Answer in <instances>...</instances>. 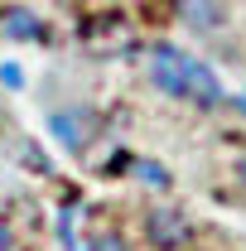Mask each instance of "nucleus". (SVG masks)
I'll return each instance as SVG.
<instances>
[{
  "mask_svg": "<svg viewBox=\"0 0 246 251\" xmlns=\"http://www.w3.org/2000/svg\"><path fill=\"white\" fill-rule=\"evenodd\" d=\"M145 73H150L154 87L164 97H174V101H188V106H198V111H217V106H222V82H217V73L208 63L188 58L184 49H174V44H150Z\"/></svg>",
  "mask_w": 246,
  "mask_h": 251,
  "instance_id": "obj_1",
  "label": "nucleus"
},
{
  "mask_svg": "<svg viewBox=\"0 0 246 251\" xmlns=\"http://www.w3.org/2000/svg\"><path fill=\"white\" fill-rule=\"evenodd\" d=\"M49 130H53V140H58L63 150H87V145H92V116H87L82 106H73V111H49Z\"/></svg>",
  "mask_w": 246,
  "mask_h": 251,
  "instance_id": "obj_2",
  "label": "nucleus"
},
{
  "mask_svg": "<svg viewBox=\"0 0 246 251\" xmlns=\"http://www.w3.org/2000/svg\"><path fill=\"white\" fill-rule=\"evenodd\" d=\"M145 237H150V247H159V251H179L188 242V218L174 213V208H159V213L145 218Z\"/></svg>",
  "mask_w": 246,
  "mask_h": 251,
  "instance_id": "obj_3",
  "label": "nucleus"
},
{
  "mask_svg": "<svg viewBox=\"0 0 246 251\" xmlns=\"http://www.w3.org/2000/svg\"><path fill=\"white\" fill-rule=\"evenodd\" d=\"M0 34L15 39V44H34V39H44V20L29 5H5L0 10Z\"/></svg>",
  "mask_w": 246,
  "mask_h": 251,
  "instance_id": "obj_4",
  "label": "nucleus"
},
{
  "mask_svg": "<svg viewBox=\"0 0 246 251\" xmlns=\"http://www.w3.org/2000/svg\"><path fill=\"white\" fill-rule=\"evenodd\" d=\"M179 15H184V25L198 39H213L217 25H222V5L217 0H179Z\"/></svg>",
  "mask_w": 246,
  "mask_h": 251,
  "instance_id": "obj_5",
  "label": "nucleus"
},
{
  "mask_svg": "<svg viewBox=\"0 0 246 251\" xmlns=\"http://www.w3.org/2000/svg\"><path fill=\"white\" fill-rule=\"evenodd\" d=\"M130 174H135V184H145V188H169L174 179H169V169L159 164V159H135L130 164Z\"/></svg>",
  "mask_w": 246,
  "mask_h": 251,
  "instance_id": "obj_6",
  "label": "nucleus"
},
{
  "mask_svg": "<svg viewBox=\"0 0 246 251\" xmlns=\"http://www.w3.org/2000/svg\"><path fill=\"white\" fill-rule=\"evenodd\" d=\"M92 251H125V242H121V237H97Z\"/></svg>",
  "mask_w": 246,
  "mask_h": 251,
  "instance_id": "obj_7",
  "label": "nucleus"
},
{
  "mask_svg": "<svg viewBox=\"0 0 246 251\" xmlns=\"http://www.w3.org/2000/svg\"><path fill=\"white\" fill-rule=\"evenodd\" d=\"M0 77H5V87H20V68L15 63H0Z\"/></svg>",
  "mask_w": 246,
  "mask_h": 251,
  "instance_id": "obj_8",
  "label": "nucleus"
},
{
  "mask_svg": "<svg viewBox=\"0 0 246 251\" xmlns=\"http://www.w3.org/2000/svg\"><path fill=\"white\" fill-rule=\"evenodd\" d=\"M0 251H15V232H10V222L0 218Z\"/></svg>",
  "mask_w": 246,
  "mask_h": 251,
  "instance_id": "obj_9",
  "label": "nucleus"
},
{
  "mask_svg": "<svg viewBox=\"0 0 246 251\" xmlns=\"http://www.w3.org/2000/svg\"><path fill=\"white\" fill-rule=\"evenodd\" d=\"M237 184L246 188V150H242V155H237Z\"/></svg>",
  "mask_w": 246,
  "mask_h": 251,
  "instance_id": "obj_10",
  "label": "nucleus"
}]
</instances>
